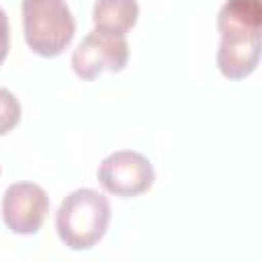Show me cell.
<instances>
[{"mask_svg": "<svg viewBox=\"0 0 262 262\" xmlns=\"http://www.w3.org/2000/svg\"><path fill=\"white\" fill-rule=\"evenodd\" d=\"M108 221V199L94 188H76L61 201L55 229L70 250H90L106 233Z\"/></svg>", "mask_w": 262, "mask_h": 262, "instance_id": "1", "label": "cell"}, {"mask_svg": "<svg viewBox=\"0 0 262 262\" xmlns=\"http://www.w3.org/2000/svg\"><path fill=\"white\" fill-rule=\"evenodd\" d=\"M23 31L27 45L43 55H59L74 39L76 20L66 0H23Z\"/></svg>", "mask_w": 262, "mask_h": 262, "instance_id": "2", "label": "cell"}, {"mask_svg": "<svg viewBox=\"0 0 262 262\" xmlns=\"http://www.w3.org/2000/svg\"><path fill=\"white\" fill-rule=\"evenodd\" d=\"M96 178L111 194L137 196L151 188L156 172L143 154L135 149H117L100 162Z\"/></svg>", "mask_w": 262, "mask_h": 262, "instance_id": "3", "label": "cell"}, {"mask_svg": "<svg viewBox=\"0 0 262 262\" xmlns=\"http://www.w3.org/2000/svg\"><path fill=\"white\" fill-rule=\"evenodd\" d=\"M129 59V43L125 35L92 29L84 35L72 53V70L84 78L94 80L102 70L121 72Z\"/></svg>", "mask_w": 262, "mask_h": 262, "instance_id": "4", "label": "cell"}, {"mask_svg": "<svg viewBox=\"0 0 262 262\" xmlns=\"http://www.w3.org/2000/svg\"><path fill=\"white\" fill-rule=\"evenodd\" d=\"M49 211V196L35 182H14L2 196V221L18 235L37 233Z\"/></svg>", "mask_w": 262, "mask_h": 262, "instance_id": "5", "label": "cell"}, {"mask_svg": "<svg viewBox=\"0 0 262 262\" xmlns=\"http://www.w3.org/2000/svg\"><path fill=\"white\" fill-rule=\"evenodd\" d=\"M260 59V35L221 37L217 49V68L229 80L248 78Z\"/></svg>", "mask_w": 262, "mask_h": 262, "instance_id": "6", "label": "cell"}, {"mask_svg": "<svg viewBox=\"0 0 262 262\" xmlns=\"http://www.w3.org/2000/svg\"><path fill=\"white\" fill-rule=\"evenodd\" d=\"M219 35H260L262 2L260 0H225L217 14Z\"/></svg>", "mask_w": 262, "mask_h": 262, "instance_id": "7", "label": "cell"}, {"mask_svg": "<svg viewBox=\"0 0 262 262\" xmlns=\"http://www.w3.org/2000/svg\"><path fill=\"white\" fill-rule=\"evenodd\" d=\"M139 16L137 0H96L92 8L94 29L127 35Z\"/></svg>", "mask_w": 262, "mask_h": 262, "instance_id": "8", "label": "cell"}, {"mask_svg": "<svg viewBox=\"0 0 262 262\" xmlns=\"http://www.w3.org/2000/svg\"><path fill=\"white\" fill-rule=\"evenodd\" d=\"M20 121V102L4 86H0V135H6Z\"/></svg>", "mask_w": 262, "mask_h": 262, "instance_id": "9", "label": "cell"}, {"mask_svg": "<svg viewBox=\"0 0 262 262\" xmlns=\"http://www.w3.org/2000/svg\"><path fill=\"white\" fill-rule=\"evenodd\" d=\"M8 45H10V31H8V16L4 8H0V66L8 55Z\"/></svg>", "mask_w": 262, "mask_h": 262, "instance_id": "10", "label": "cell"}]
</instances>
